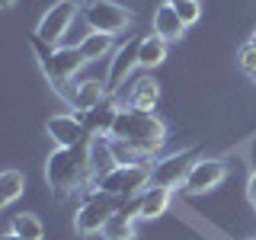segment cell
I'll list each match as a JSON object with an SVG mask.
<instances>
[{"instance_id": "cell-29", "label": "cell", "mask_w": 256, "mask_h": 240, "mask_svg": "<svg viewBox=\"0 0 256 240\" xmlns=\"http://www.w3.org/2000/svg\"><path fill=\"white\" fill-rule=\"evenodd\" d=\"M164 4H170V6H176V4H186V0H164Z\"/></svg>"}, {"instance_id": "cell-6", "label": "cell", "mask_w": 256, "mask_h": 240, "mask_svg": "<svg viewBox=\"0 0 256 240\" xmlns=\"http://www.w3.org/2000/svg\"><path fill=\"white\" fill-rule=\"evenodd\" d=\"M84 20L90 32H106V36H118L132 26V10L116 0H90L84 10Z\"/></svg>"}, {"instance_id": "cell-28", "label": "cell", "mask_w": 256, "mask_h": 240, "mask_svg": "<svg viewBox=\"0 0 256 240\" xmlns=\"http://www.w3.org/2000/svg\"><path fill=\"white\" fill-rule=\"evenodd\" d=\"M0 4H4V6H6V10H10V6L16 4V0H0Z\"/></svg>"}, {"instance_id": "cell-17", "label": "cell", "mask_w": 256, "mask_h": 240, "mask_svg": "<svg viewBox=\"0 0 256 240\" xmlns=\"http://www.w3.org/2000/svg\"><path fill=\"white\" fill-rule=\"evenodd\" d=\"M173 205V189H160V186H150L148 192L141 196V208H138V218L141 221H154V218H164Z\"/></svg>"}, {"instance_id": "cell-4", "label": "cell", "mask_w": 256, "mask_h": 240, "mask_svg": "<svg viewBox=\"0 0 256 240\" xmlns=\"http://www.w3.org/2000/svg\"><path fill=\"white\" fill-rule=\"evenodd\" d=\"M150 189V164H122L106 173L90 192H106L112 198H138Z\"/></svg>"}, {"instance_id": "cell-26", "label": "cell", "mask_w": 256, "mask_h": 240, "mask_svg": "<svg viewBox=\"0 0 256 240\" xmlns=\"http://www.w3.org/2000/svg\"><path fill=\"white\" fill-rule=\"evenodd\" d=\"M246 198H250V205L256 208V170L250 173V180H246Z\"/></svg>"}, {"instance_id": "cell-22", "label": "cell", "mask_w": 256, "mask_h": 240, "mask_svg": "<svg viewBox=\"0 0 256 240\" xmlns=\"http://www.w3.org/2000/svg\"><path fill=\"white\" fill-rule=\"evenodd\" d=\"M10 230H13V234H20L22 240H42V237H45L42 221H38L36 214H29V212L16 214V218L10 221Z\"/></svg>"}, {"instance_id": "cell-32", "label": "cell", "mask_w": 256, "mask_h": 240, "mask_svg": "<svg viewBox=\"0 0 256 240\" xmlns=\"http://www.w3.org/2000/svg\"><path fill=\"white\" fill-rule=\"evenodd\" d=\"M250 80H253V84H256V74H253V77H250Z\"/></svg>"}, {"instance_id": "cell-24", "label": "cell", "mask_w": 256, "mask_h": 240, "mask_svg": "<svg viewBox=\"0 0 256 240\" xmlns=\"http://www.w3.org/2000/svg\"><path fill=\"white\" fill-rule=\"evenodd\" d=\"M176 13H180V20L186 22V29H189V26H196L198 16H202V4H198V0H186V4H176Z\"/></svg>"}, {"instance_id": "cell-21", "label": "cell", "mask_w": 256, "mask_h": 240, "mask_svg": "<svg viewBox=\"0 0 256 240\" xmlns=\"http://www.w3.org/2000/svg\"><path fill=\"white\" fill-rule=\"evenodd\" d=\"M22 192H26V176L20 170H4L0 173V208H10Z\"/></svg>"}, {"instance_id": "cell-3", "label": "cell", "mask_w": 256, "mask_h": 240, "mask_svg": "<svg viewBox=\"0 0 256 240\" xmlns=\"http://www.w3.org/2000/svg\"><path fill=\"white\" fill-rule=\"evenodd\" d=\"M32 52H36V61H38V68H42L45 80L52 84V90L58 93L61 100H68L77 70L86 64V58L80 54V48L77 45H45L32 36Z\"/></svg>"}, {"instance_id": "cell-10", "label": "cell", "mask_w": 256, "mask_h": 240, "mask_svg": "<svg viewBox=\"0 0 256 240\" xmlns=\"http://www.w3.org/2000/svg\"><path fill=\"white\" fill-rule=\"evenodd\" d=\"M45 132L58 148H70V150H86L93 144L90 128L84 125V118L77 116H52L45 122Z\"/></svg>"}, {"instance_id": "cell-12", "label": "cell", "mask_w": 256, "mask_h": 240, "mask_svg": "<svg viewBox=\"0 0 256 240\" xmlns=\"http://www.w3.org/2000/svg\"><path fill=\"white\" fill-rule=\"evenodd\" d=\"M109 96V86H106V80H77L74 86H70V93H68V106L77 112L80 118L86 116L93 106H100L102 100Z\"/></svg>"}, {"instance_id": "cell-11", "label": "cell", "mask_w": 256, "mask_h": 240, "mask_svg": "<svg viewBox=\"0 0 256 240\" xmlns=\"http://www.w3.org/2000/svg\"><path fill=\"white\" fill-rule=\"evenodd\" d=\"M138 52H141V38H132V42L118 45L116 52H112L109 70H106V86H109V93H118V90H122V84H128V74H132L134 68H141Z\"/></svg>"}, {"instance_id": "cell-8", "label": "cell", "mask_w": 256, "mask_h": 240, "mask_svg": "<svg viewBox=\"0 0 256 240\" xmlns=\"http://www.w3.org/2000/svg\"><path fill=\"white\" fill-rule=\"evenodd\" d=\"M196 150H180V154H166L150 164V186H160V189H182L186 176L196 164Z\"/></svg>"}, {"instance_id": "cell-7", "label": "cell", "mask_w": 256, "mask_h": 240, "mask_svg": "<svg viewBox=\"0 0 256 240\" xmlns=\"http://www.w3.org/2000/svg\"><path fill=\"white\" fill-rule=\"evenodd\" d=\"M74 20H77V4L58 0V4H52L42 13V20L36 22V32H32V36H36L38 42H45V45H61V38L70 32Z\"/></svg>"}, {"instance_id": "cell-33", "label": "cell", "mask_w": 256, "mask_h": 240, "mask_svg": "<svg viewBox=\"0 0 256 240\" xmlns=\"http://www.w3.org/2000/svg\"><path fill=\"white\" fill-rule=\"evenodd\" d=\"M253 240H256V237H253Z\"/></svg>"}, {"instance_id": "cell-19", "label": "cell", "mask_w": 256, "mask_h": 240, "mask_svg": "<svg viewBox=\"0 0 256 240\" xmlns=\"http://www.w3.org/2000/svg\"><path fill=\"white\" fill-rule=\"evenodd\" d=\"M112 45H116V36H106V32H86V36L77 42V48H80V54L86 58V64H90V61H102L106 54H112Z\"/></svg>"}, {"instance_id": "cell-30", "label": "cell", "mask_w": 256, "mask_h": 240, "mask_svg": "<svg viewBox=\"0 0 256 240\" xmlns=\"http://www.w3.org/2000/svg\"><path fill=\"white\" fill-rule=\"evenodd\" d=\"M70 4H77V6H80V4H90V0H70Z\"/></svg>"}, {"instance_id": "cell-2", "label": "cell", "mask_w": 256, "mask_h": 240, "mask_svg": "<svg viewBox=\"0 0 256 240\" xmlns=\"http://www.w3.org/2000/svg\"><path fill=\"white\" fill-rule=\"evenodd\" d=\"M45 182L54 189L58 198L90 192V166H86V150L54 148L45 157Z\"/></svg>"}, {"instance_id": "cell-5", "label": "cell", "mask_w": 256, "mask_h": 240, "mask_svg": "<svg viewBox=\"0 0 256 240\" xmlns=\"http://www.w3.org/2000/svg\"><path fill=\"white\" fill-rule=\"evenodd\" d=\"M118 198L106 196V192H86V198L77 205V214H74V230L80 237H96L102 234L106 221L118 212L116 208Z\"/></svg>"}, {"instance_id": "cell-14", "label": "cell", "mask_w": 256, "mask_h": 240, "mask_svg": "<svg viewBox=\"0 0 256 240\" xmlns=\"http://www.w3.org/2000/svg\"><path fill=\"white\" fill-rule=\"evenodd\" d=\"M138 208H141V196L132 198V205L118 208V212L106 221V228H102V240H138V228H134Z\"/></svg>"}, {"instance_id": "cell-31", "label": "cell", "mask_w": 256, "mask_h": 240, "mask_svg": "<svg viewBox=\"0 0 256 240\" xmlns=\"http://www.w3.org/2000/svg\"><path fill=\"white\" fill-rule=\"evenodd\" d=\"M250 42H253V45H256V29H253V38H250Z\"/></svg>"}, {"instance_id": "cell-15", "label": "cell", "mask_w": 256, "mask_h": 240, "mask_svg": "<svg viewBox=\"0 0 256 240\" xmlns=\"http://www.w3.org/2000/svg\"><path fill=\"white\" fill-rule=\"evenodd\" d=\"M86 166H90V189L102 180L106 173L116 170V154L109 148V138H93V144L86 148Z\"/></svg>"}, {"instance_id": "cell-18", "label": "cell", "mask_w": 256, "mask_h": 240, "mask_svg": "<svg viewBox=\"0 0 256 240\" xmlns=\"http://www.w3.org/2000/svg\"><path fill=\"white\" fill-rule=\"evenodd\" d=\"M182 32H186V22L180 20V13H176V6L164 4L154 10V36L166 38V42H176V38H182Z\"/></svg>"}, {"instance_id": "cell-23", "label": "cell", "mask_w": 256, "mask_h": 240, "mask_svg": "<svg viewBox=\"0 0 256 240\" xmlns=\"http://www.w3.org/2000/svg\"><path fill=\"white\" fill-rule=\"evenodd\" d=\"M237 68L244 70L246 77L256 74V45H253V42H246V45L237 48Z\"/></svg>"}, {"instance_id": "cell-1", "label": "cell", "mask_w": 256, "mask_h": 240, "mask_svg": "<svg viewBox=\"0 0 256 240\" xmlns=\"http://www.w3.org/2000/svg\"><path fill=\"white\" fill-rule=\"evenodd\" d=\"M112 138L128 144L141 160H150L164 150L166 144V122L154 112H141V109H122L112 128Z\"/></svg>"}, {"instance_id": "cell-13", "label": "cell", "mask_w": 256, "mask_h": 240, "mask_svg": "<svg viewBox=\"0 0 256 240\" xmlns=\"http://www.w3.org/2000/svg\"><path fill=\"white\" fill-rule=\"evenodd\" d=\"M118 112H122V106H118L116 93H109L106 100L100 102V106H93V109L84 116V125L90 128L93 138H112V128H116Z\"/></svg>"}, {"instance_id": "cell-9", "label": "cell", "mask_w": 256, "mask_h": 240, "mask_svg": "<svg viewBox=\"0 0 256 240\" xmlns=\"http://www.w3.org/2000/svg\"><path fill=\"white\" fill-rule=\"evenodd\" d=\"M224 180H228V164L221 157H198L192 164L186 182H182V192L186 196H205V192L218 189Z\"/></svg>"}, {"instance_id": "cell-27", "label": "cell", "mask_w": 256, "mask_h": 240, "mask_svg": "<svg viewBox=\"0 0 256 240\" xmlns=\"http://www.w3.org/2000/svg\"><path fill=\"white\" fill-rule=\"evenodd\" d=\"M0 240H22V237H20V234H13V230H6V234L0 237Z\"/></svg>"}, {"instance_id": "cell-20", "label": "cell", "mask_w": 256, "mask_h": 240, "mask_svg": "<svg viewBox=\"0 0 256 240\" xmlns=\"http://www.w3.org/2000/svg\"><path fill=\"white\" fill-rule=\"evenodd\" d=\"M138 61H141V70H154L166 61V38L160 36H141V52H138Z\"/></svg>"}, {"instance_id": "cell-25", "label": "cell", "mask_w": 256, "mask_h": 240, "mask_svg": "<svg viewBox=\"0 0 256 240\" xmlns=\"http://www.w3.org/2000/svg\"><path fill=\"white\" fill-rule=\"evenodd\" d=\"M109 148H112V154H116V164H118V166H122V164H141V157L134 154L128 144L116 141V138H109Z\"/></svg>"}, {"instance_id": "cell-16", "label": "cell", "mask_w": 256, "mask_h": 240, "mask_svg": "<svg viewBox=\"0 0 256 240\" xmlns=\"http://www.w3.org/2000/svg\"><path fill=\"white\" fill-rule=\"evenodd\" d=\"M160 100V84L150 74L138 77L132 84V90H128V109H141V112H154Z\"/></svg>"}]
</instances>
